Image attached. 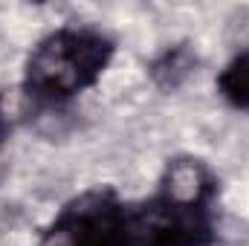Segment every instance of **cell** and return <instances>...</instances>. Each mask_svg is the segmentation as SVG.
Returning a JSON list of instances; mask_svg holds the SVG:
<instances>
[{
  "label": "cell",
  "mask_w": 249,
  "mask_h": 246,
  "mask_svg": "<svg viewBox=\"0 0 249 246\" xmlns=\"http://www.w3.org/2000/svg\"><path fill=\"white\" fill-rule=\"evenodd\" d=\"M220 177L191 154L171 157L157 185L130 203L124 246H214L220 238Z\"/></svg>",
  "instance_id": "6da1fadb"
},
{
  "label": "cell",
  "mask_w": 249,
  "mask_h": 246,
  "mask_svg": "<svg viewBox=\"0 0 249 246\" xmlns=\"http://www.w3.org/2000/svg\"><path fill=\"white\" fill-rule=\"evenodd\" d=\"M116 58V41L87 23H64L47 32L23 61V96L35 107H64L93 90Z\"/></svg>",
  "instance_id": "7a4b0ae2"
},
{
  "label": "cell",
  "mask_w": 249,
  "mask_h": 246,
  "mask_svg": "<svg viewBox=\"0 0 249 246\" xmlns=\"http://www.w3.org/2000/svg\"><path fill=\"white\" fill-rule=\"evenodd\" d=\"M130 203L113 185H93L70 197L41 229L35 246H124Z\"/></svg>",
  "instance_id": "3957f363"
},
{
  "label": "cell",
  "mask_w": 249,
  "mask_h": 246,
  "mask_svg": "<svg viewBox=\"0 0 249 246\" xmlns=\"http://www.w3.org/2000/svg\"><path fill=\"white\" fill-rule=\"evenodd\" d=\"M194 67H197L194 50H191L188 44H174V47H165V50L151 61L148 72H151L154 84L168 93V90H177V87L186 84L188 75L194 72Z\"/></svg>",
  "instance_id": "277c9868"
},
{
  "label": "cell",
  "mask_w": 249,
  "mask_h": 246,
  "mask_svg": "<svg viewBox=\"0 0 249 246\" xmlns=\"http://www.w3.org/2000/svg\"><path fill=\"white\" fill-rule=\"evenodd\" d=\"M214 90L232 110L249 113V47L223 64V70L214 78Z\"/></svg>",
  "instance_id": "5b68a950"
},
{
  "label": "cell",
  "mask_w": 249,
  "mask_h": 246,
  "mask_svg": "<svg viewBox=\"0 0 249 246\" xmlns=\"http://www.w3.org/2000/svg\"><path fill=\"white\" fill-rule=\"evenodd\" d=\"M9 136V116H6V107H3V93H0V142Z\"/></svg>",
  "instance_id": "8992f818"
}]
</instances>
